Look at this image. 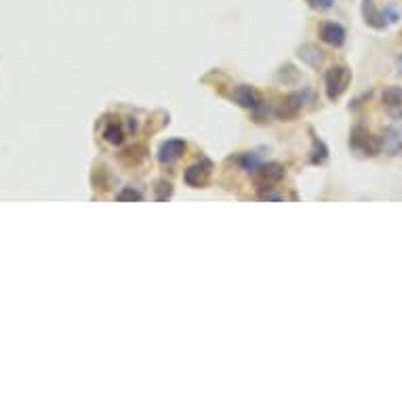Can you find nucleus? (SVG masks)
Returning <instances> with one entry per match:
<instances>
[{"mask_svg": "<svg viewBox=\"0 0 402 402\" xmlns=\"http://www.w3.org/2000/svg\"><path fill=\"white\" fill-rule=\"evenodd\" d=\"M116 200H143V196H141V192H137V190H133V188H125L122 190L118 196H116Z\"/></svg>", "mask_w": 402, "mask_h": 402, "instance_id": "f8f14e48", "label": "nucleus"}, {"mask_svg": "<svg viewBox=\"0 0 402 402\" xmlns=\"http://www.w3.org/2000/svg\"><path fill=\"white\" fill-rule=\"evenodd\" d=\"M329 158V147L324 145V141H320L318 137H314V147H312V156L310 161L314 165H322Z\"/></svg>", "mask_w": 402, "mask_h": 402, "instance_id": "9d476101", "label": "nucleus"}, {"mask_svg": "<svg viewBox=\"0 0 402 402\" xmlns=\"http://www.w3.org/2000/svg\"><path fill=\"white\" fill-rule=\"evenodd\" d=\"M211 173H213V165L209 161H202V163H196L185 171L183 179L188 185H192V188H202V185L209 183Z\"/></svg>", "mask_w": 402, "mask_h": 402, "instance_id": "20e7f679", "label": "nucleus"}, {"mask_svg": "<svg viewBox=\"0 0 402 402\" xmlns=\"http://www.w3.org/2000/svg\"><path fill=\"white\" fill-rule=\"evenodd\" d=\"M171 194H173V185L169 181H158L156 183V200H161V202L169 200Z\"/></svg>", "mask_w": 402, "mask_h": 402, "instance_id": "9b49d317", "label": "nucleus"}, {"mask_svg": "<svg viewBox=\"0 0 402 402\" xmlns=\"http://www.w3.org/2000/svg\"><path fill=\"white\" fill-rule=\"evenodd\" d=\"M368 3H373V0H364V5H368Z\"/></svg>", "mask_w": 402, "mask_h": 402, "instance_id": "4468645a", "label": "nucleus"}, {"mask_svg": "<svg viewBox=\"0 0 402 402\" xmlns=\"http://www.w3.org/2000/svg\"><path fill=\"white\" fill-rule=\"evenodd\" d=\"M232 97L238 106L242 108H257L259 106V95H257V91L249 84H240L234 88L232 93Z\"/></svg>", "mask_w": 402, "mask_h": 402, "instance_id": "0eeeda50", "label": "nucleus"}, {"mask_svg": "<svg viewBox=\"0 0 402 402\" xmlns=\"http://www.w3.org/2000/svg\"><path fill=\"white\" fill-rule=\"evenodd\" d=\"M346 27L339 25L335 21H324L320 25V38L327 43V45H333V47H342L346 43Z\"/></svg>", "mask_w": 402, "mask_h": 402, "instance_id": "423d86ee", "label": "nucleus"}, {"mask_svg": "<svg viewBox=\"0 0 402 402\" xmlns=\"http://www.w3.org/2000/svg\"><path fill=\"white\" fill-rule=\"evenodd\" d=\"M307 5L314 7V9H320V11H327L335 5V0H305Z\"/></svg>", "mask_w": 402, "mask_h": 402, "instance_id": "ddd939ff", "label": "nucleus"}, {"mask_svg": "<svg viewBox=\"0 0 402 402\" xmlns=\"http://www.w3.org/2000/svg\"><path fill=\"white\" fill-rule=\"evenodd\" d=\"M104 139L114 143V145H118V143L125 141V131H122V127L116 125V122H110V125L104 129Z\"/></svg>", "mask_w": 402, "mask_h": 402, "instance_id": "1a4fd4ad", "label": "nucleus"}, {"mask_svg": "<svg viewBox=\"0 0 402 402\" xmlns=\"http://www.w3.org/2000/svg\"><path fill=\"white\" fill-rule=\"evenodd\" d=\"M185 141L183 139H169V141H165L163 145H161V150H158V161L163 163V165H171V163H175V161H179L183 154H185Z\"/></svg>", "mask_w": 402, "mask_h": 402, "instance_id": "39448f33", "label": "nucleus"}, {"mask_svg": "<svg viewBox=\"0 0 402 402\" xmlns=\"http://www.w3.org/2000/svg\"><path fill=\"white\" fill-rule=\"evenodd\" d=\"M383 106L388 110H400L402 112V91L398 86H390L383 91Z\"/></svg>", "mask_w": 402, "mask_h": 402, "instance_id": "6e6552de", "label": "nucleus"}, {"mask_svg": "<svg viewBox=\"0 0 402 402\" xmlns=\"http://www.w3.org/2000/svg\"><path fill=\"white\" fill-rule=\"evenodd\" d=\"M350 147L356 156H377L381 150V141L370 135L364 127H354L350 133Z\"/></svg>", "mask_w": 402, "mask_h": 402, "instance_id": "f257e3e1", "label": "nucleus"}, {"mask_svg": "<svg viewBox=\"0 0 402 402\" xmlns=\"http://www.w3.org/2000/svg\"><path fill=\"white\" fill-rule=\"evenodd\" d=\"M352 80V72L346 68V66H335L327 72V78H324V84H327V97L331 102L339 99L346 93L348 84Z\"/></svg>", "mask_w": 402, "mask_h": 402, "instance_id": "f03ea898", "label": "nucleus"}, {"mask_svg": "<svg viewBox=\"0 0 402 402\" xmlns=\"http://www.w3.org/2000/svg\"><path fill=\"white\" fill-rule=\"evenodd\" d=\"M253 173H255V181H257L259 188H268V190H270V185L285 179V167L278 165V163L259 165Z\"/></svg>", "mask_w": 402, "mask_h": 402, "instance_id": "7ed1b4c3", "label": "nucleus"}]
</instances>
